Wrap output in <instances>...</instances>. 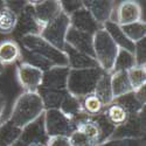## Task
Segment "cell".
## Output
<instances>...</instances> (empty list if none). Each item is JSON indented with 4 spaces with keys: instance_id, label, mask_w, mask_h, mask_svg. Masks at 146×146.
<instances>
[{
    "instance_id": "cell-18",
    "label": "cell",
    "mask_w": 146,
    "mask_h": 146,
    "mask_svg": "<svg viewBox=\"0 0 146 146\" xmlns=\"http://www.w3.org/2000/svg\"><path fill=\"white\" fill-rule=\"evenodd\" d=\"M63 52L68 60V68L69 69H91V68H100L96 60L92 56H89L84 53H81L74 48H71L66 43Z\"/></svg>"
},
{
    "instance_id": "cell-35",
    "label": "cell",
    "mask_w": 146,
    "mask_h": 146,
    "mask_svg": "<svg viewBox=\"0 0 146 146\" xmlns=\"http://www.w3.org/2000/svg\"><path fill=\"white\" fill-rule=\"evenodd\" d=\"M133 56L136 60V66L146 67V39H143L135 43Z\"/></svg>"
},
{
    "instance_id": "cell-31",
    "label": "cell",
    "mask_w": 146,
    "mask_h": 146,
    "mask_svg": "<svg viewBox=\"0 0 146 146\" xmlns=\"http://www.w3.org/2000/svg\"><path fill=\"white\" fill-rule=\"evenodd\" d=\"M18 21V15L12 9L4 6L0 9V33L11 34L13 33Z\"/></svg>"
},
{
    "instance_id": "cell-17",
    "label": "cell",
    "mask_w": 146,
    "mask_h": 146,
    "mask_svg": "<svg viewBox=\"0 0 146 146\" xmlns=\"http://www.w3.org/2000/svg\"><path fill=\"white\" fill-rule=\"evenodd\" d=\"M68 75V67H53L43 71L41 87L53 90H67Z\"/></svg>"
},
{
    "instance_id": "cell-13",
    "label": "cell",
    "mask_w": 146,
    "mask_h": 146,
    "mask_svg": "<svg viewBox=\"0 0 146 146\" xmlns=\"http://www.w3.org/2000/svg\"><path fill=\"white\" fill-rule=\"evenodd\" d=\"M33 6L34 15L41 27L53 21L62 13L61 4L57 0H44V1H29Z\"/></svg>"
},
{
    "instance_id": "cell-5",
    "label": "cell",
    "mask_w": 146,
    "mask_h": 146,
    "mask_svg": "<svg viewBox=\"0 0 146 146\" xmlns=\"http://www.w3.org/2000/svg\"><path fill=\"white\" fill-rule=\"evenodd\" d=\"M44 129L47 136L52 137H69L74 131H76L75 121L66 116L60 109L46 110L43 113Z\"/></svg>"
},
{
    "instance_id": "cell-33",
    "label": "cell",
    "mask_w": 146,
    "mask_h": 146,
    "mask_svg": "<svg viewBox=\"0 0 146 146\" xmlns=\"http://www.w3.org/2000/svg\"><path fill=\"white\" fill-rule=\"evenodd\" d=\"M121 29L126 35V38L133 43H136L143 39H146V23L143 20L123 26Z\"/></svg>"
},
{
    "instance_id": "cell-12",
    "label": "cell",
    "mask_w": 146,
    "mask_h": 146,
    "mask_svg": "<svg viewBox=\"0 0 146 146\" xmlns=\"http://www.w3.org/2000/svg\"><path fill=\"white\" fill-rule=\"evenodd\" d=\"M141 20V7L137 1L126 0L115 6L112 14V22H116L120 27L135 23Z\"/></svg>"
},
{
    "instance_id": "cell-8",
    "label": "cell",
    "mask_w": 146,
    "mask_h": 146,
    "mask_svg": "<svg viewBox=\"0 0 146 146\" xmlns=\"http://www.w3.org/2000/svg\"><path fill=\"white\" fill-rule=\"evenodd\" d=\"M41 29L42 27L39 25V22L35 19L33 6L29 1H27L26 5L23 6L22 11L18 15L17 26L13 31V35L15 39L14 41L18 42L20 39L27 35H40Z\"/></svg>"
},
{
    "instance_id": "cell-26",
    "label": "cell",
    "mask_w": 146,
    "mask_h": 146,
    "mask_svg": "<svg viewBox=\"0 0 146 146\" xmlns=\"http://www.w3.org/2000/svg\"><path fill=\"white\" fill-rule=\"evenodd\" d=\"M20 50H21V56H20V61L19 62H22V63H26V64H29L32 67H35L40 69L41 71H46L48 69H50L55 66H53L49 61L44 60L43 57H41L40 55L35 54L31 50H27L26 48H23L20 46Z\"/></svg>"
},
{
    "instance_id": "cell-9",
    "label": "cell",
    "mask_w": 146,
    "mask_h": 146,
    "mask_svg": "<svg viewBox=\"0 0 146 146\" xmlns=\"http://www.w3.org/2000/svg\"><path fill=\"white\" fill-rule=\"evenodd\" d=\"M48 140H49V137L47 136L42 115L38 119L32 121L31 124L22 127L21 135L18 140L13 144V146H32L35 144L47 145Z\"/></svg>"
},
{
    "instance_id": "cell-41",
    "label": "cell",
    "mask_w": 146,
    "mask_h": 146,
    "mask_svg": "<svg viewBox=\"0 0 146 146\" xmlns=\"http://www.w3.org/2000/svg\"><path fill=\"white\" fill-rule=\"evenodd\" d=\"M4 6H5V1H0V9L4 8Z\"/></svg>"
},
{
    "instance_id": "cell-29",
    "label": "cell",
    "mask_w": 146,
    "mask_h": 146,
    "mask_svg": "<svg viewBox=\"0 0 146 146\" xmlns=\"http://www.w3.org/2000/svg\"><path fill=\"white\" fill-rule=\"evenodd\" d=\"M133 67H136V60H135V56H133V53L124 49H119L111 72L129 71Z\"/></svg>"
},
{
    "instance_id": "cell-36",
    "label": "cell",
    "mask_w": 146,
    "mask_h": 146,
    "mask_svg": "<svg viewBox=\"0 0 146 146\" xmlns=\"http://www.w3.org/2000/svg\"><path fill=\"white\" fill-rule=\"evenodd\" d=\"M69 140H70L71 146H96V144L90 138H88L84 133L77 130L74 131L69 136Z\"/></svg>"
},
{
    "instance_id": "cell-22",
    "label": "cell",
    "mask_w": 146,
    "mask_h": 146,
    "mask_svg": "<svg viewBox=\"0 0 146 146\" xmlns=\"http://www.w3.org/2000/svg\"><path fill=\"white\" fill-rule=\"evenodd\" d=\"M38 94L41 97L44 110H52V109H60L63 100L68 95L67 90H53L40 87Z\"/></svg>"
},
{
    "instance_id": "cell-42",
    "label": "cell",
    "mask_w": 146,
    "mask_h": 146,
    "mask_svg": "<svg viewBox=\"0 0 146 146\" xmlns=\"http://www.w3.org/2000/svg\"><path fill=\"white\" fill-rule=\"evenodd\" d=\"M4 69H5V67H4L1 63H0V72H3V71H4Z\"/></svg>"
},
{
    "instance_id": "cell-24",
    "label": "cell",
    "mask_w": 146,
    "mask_h": 146,
    "mask_svg": "<svg viewBox=\"0 0 146 146\" xmlns=\"http://www.w3.org/2000/svg\"><path fill=\"white\" fill-rule=\"evenodd\" d=\"M94 94L98 97V100L102 102V104L105 108L113 102V95L110 83V72H104L101 76V78L96 84Z\"/></svg>"
},
{
    "instance_id": "cell-25",
    "label": "cell",
    "mask_w": 146,
    "mask_h": 146,
    "mask_svg": "<svg viewBox=\"0 0 146 146\" xmlns=\"http://www.w3.org/2000/svg\"><path fill=\"white\" fill-rule=\"evenodd\" d=\"M21 130L9 119L0 123V146H13L21 135Z\"/></svg>"
},
{
    "instance_id": "cell-28",
    "label": "cell",
    "mask_w": 146,
    "mask_h": 146,
    "mask_svg": "<svg viewBox=\"0 0 146 146\" xmlns=\"http://www.w3.org/2000/svg\"><path fill=\"white\" fill-rule=\"evenodd\" d=\"M104 115L105 117L108 118V120L110 121V123L117 127L119 125H121L123 123H125V120L127 119L129 115L127 112L124 110L123 108H121L120 105L116 104V103H111L110 105H108L105 109H104Z\"/></svg>"
},
{
    "instance_id": "cell-10",
    "label": "cell",
    "mask_w": 146,
    "mask_h": 146,
    "mask_svg": "<svg viewBox=\"0 0 146 146\" xmlns=\"http://www.w3.org/2000/svg\"><path fill=\"white\" fill-rule=\"evenodd\" d=\"M145 136V111L131 115L125 123L117 126L110 139H143Z\"/></svg>"
},
{
    "instance_id": "cell-11",
    "label": "cell",
    "mask_w": 146,
    "mask_h": 146,
    "mask_svg": "<svg viewBox=\"0 0 146 146\" xmlns=\"http://www.w3.org/2000/svg\"><path fill=\"white\" fill-rule=\"evenodd\" d=\"M15 75L23 91H38L42 84L43 71L29 64L18 62L15 64Z\"/></svg>"
},
{
    "instance_id": "cell-40",
    "label": "cell",
    "mask_w": 146,
    "mask_h": 146,
    "mask_svg": "<svg viewBox=\"0 0 146 146\" xmlns=\"http://www.w3.org/2000/svg\"><path fill=\"white\" fill-rule=\"evenodd\" d=\"M133 92H135V96H136V98L138 100V102L143 106H145V104H146V86L137 89L136 91H133Z\"/></svg>"
},
{
    "instance_id": "cell-15",
    "label": "cell",
    "mask_w": 146,
    "mask_h": 146,
    "mask_svg": "<svg viewBox=\"0 0 146 146\" xmlns=\"http://www.w3.org/2000/svg\"><path fill=\"white\" fill-rule=\"evenodd\" d=\"M69 20H70V27L91 35H94L98 29L103 28L83 6L77 11H75L71 15H69Z\"/></svg>"
},
{
    "instance_id": "cell-30",
    "label": "cell",
    "mask_w": 146,
    "mask_h": 146,
    "mask_svg": "<svg viewBox=\"0 0 146 146\" xmlns=\"http://www.w3.org/2000/svg\"><path fill=\"white\" fill-rule=\"evenodd\" d=\"M92 120L95 121V124L98 127V132H100V140H98V145L105 143L106 140H109L111 138L112 133L115 131V126L108 120V118L105 117L104 112L97 115L95 117H91Z\"/></svg>"
},
{
    "instance_id": "cell-34",
    "label": "cell",
    "mask_w": 146,
    "mask_h": 146,
    "mask_svg": "<svg viewBox=\"0 0 146 146\" xmlns=\"http://www.w3.org/2000/svg\"><path fill=\"white\" fill-rule=\"evenodd\" d=\"M126 72L132 91H136L137 89L146 86V67L136 66Z\"/></svg>"
},
{
    "instance_id": "cell-32",
    "label": "cell",
    "mask_w": 146,
    "mask_h": 146,
    "mask_svg": "<svg viewBox=\"0 0 146 146\" xmlns=\"http://www.w3.org/2000/svg\"><path fill=\"white\" fill-rule=\"evenodd\" d=\"M81 102H82L83 112L88 115L89 117H95L97 115L102 113L105 109V106L102 104V102L98 100V97L95 94L86 96L84 98L81 100Z\"/></svg>"
},
{
    "instance_id": "cell-4",
    "label": "cell",
    "mask_w": 146,
    "mask_h": 146,
    "mask_svg": "<svg viewBox=\"0 0 146 146\" xmlns=\"http://www.w3.org/2000/svg\"><path fill=\"white\" fill-rule=\"evenodd\" d=\"M118 50L116 43L103 28L94 34V57L104 72L112 71Z\"/></svg>"
},
{
    "instance_id": "cell-16",
    "label": "cell",
    "mask_w": 146,
    "mask_h": 146,
    "mask_svg": "<svg viewBox=\"0 0 146 146\" xmlns=\"http://www.w3.org/2000/svg\"><path fill=\"white\" fill-rule=\"evenodd\" d=\"M66 43L74 49L94 57V35L69 27Z\"/></svg>"
},
{
    "instance_id": "cell-37",
    "label": "cell",
    "mask_w": 146,
    "mask_h": 146,
    "mask_svg": "<svg viewBox=\"0 0 146 146\" xmlns=\"http://www.w3.org/2000/svg\"><path fill=\"white\" fill-rule=\"evenodd\" d=\"M97 146H141V139H109Z\"/></svg>"
},
{
    "instance_id": "cell-21",
    "label": "cell",
    "mask_w": 146,
    "mask_h": 146,
    "mask_svg": "<svg viewBox=\"0 0 146 146\" xmlns=\"http://www.w3.org/2000/svg\"><path fill=\"white\" fill-rule=\"evenodd\" d=\"M60 110L62 111L66 116H68L69 118H71L75 121V124H77L80 120L89 117L88 115H86L83 112L82 109V102L77 97H74L71 95H67L66 98L63 100L62 104L60 106Z\"/></svg>"
},
{
    "instance_id": "cell-7",
    "label": "cell",
    "mask_w": 146,
    "mask_h": 146,
    "mask_svg": "<svg viewBox=\"0 0 146 146\" xmlns=\"http://www.w3.org/2000/svg\"><path fill=\"white\" fill-rule=\"evenodd\" d=\"M5 67L4 71L0 72V98H1L6 105L13 106L15 100L22 94V89L17 80L15 75V67Z\"/></svg>"
},
{
    "instance_id": "cell-3",
    "label": "cell",
    "mask_w": 146,
    "mask_h": 146,
    "mask_svg": "<svg viewBox=\"0 0 146 146\" xmlns=\"http://www.w3.org/2000/svg\"><path fill=\"white\" fill-rule=\"evenodd\" d=\"M19 46L40 55L55 67H68V60L63 50L55 48L53 44L43 40L40 35H27L18 41Z\"/></svg>"
},
{
    "instance_id": "cell-27",
    "label": "cell",
    "mask_w": 146,
    "mask_h": 146,
    "mask_svg": "<svg viewBox=\"0 0 146 146\" xmlns=\"http://www.w3.org/2000/svg\"><path fill=\"white\" fill-rule=\"evenodd\" d=\"M113 103L120 105L124 110L127 112L129 116L131 115H138V113H141L145 111V106H143L138 100L136 98L135 96V92H129L126 95H123L118 97V98H115L113 100Z\"/></svg>"
},
{
    "instance_id": "cell-1",
    "label": "cell",
    "mask_w": 146,
    "mask_h": 146,
    "mask_svg": "<svg viewBox=\"0 0 146 146\" xmlns=\"http://www.w3.org/2000/svg\"><path fill=\"white\" fill-rule=\"evenodd\" d=\"M44 106L38 91H23L15 100L8 119L19 127H25L44 113Z\"/></svg>"
},
{
    "instance_id": "cell-6",
    "label": "cell",
    "mask_w": 146,
    "mask_h": 146,
    "mask_svg": "<svg viewBox=\"0 0 146 146\" xmlns=\"http://www.w3.org/2000/svg\"><path fill=\"white\" fill-rule=\"evenodd\" d=\"M69 27H70L69 17L62 12L57 18H55L53 21H50L44 27H42L40 32V36L47 42L53 44L55 48H57V49L63 50Z\"/></svg>"
},
{
    "instance_id": "cell-19",
    "label": "cell",
    "mask_w": 146,
    "mask_h": 146,
    "mask_svg": "<svg viewBox=\"0 0 146 146\" xmlns=\"http://www.w3.org/2000/svg\"><path fill=\"white\" fill-rule=\"evenodd\" d=\"M103 29L112 39V41L118 47V49H124V50L133 53V50H135V43L131 42L126 38V35L124 34L123 29H121V27L118 23L112 22V21H108L103 25Z\"/></svg>"
},
{
    "instance_id": "cell-2",
    "label": "cell",
    "mask_w": 146,
    "mask_h": 146,
    "mask_svg": "<svg viewBox=\"0 0 146 146\" xmlns=\"http://www.w3.org/2000/svg\"><path fill=\"white\" fill-rule=\"evenodd\" d=\"M104 74L101 68L91 69H69L67 91L69 95L82 100L86 96L94 94L96 84Z\"/></svg>"
},
{
    "instance_id": "cell-38",
    "label": "cell",
    "mask_w": 146,
    "mask_h": 146,
    "mask_svg": "<svg viewBox=\"0 0 146 146\" xmlns=\"http://www.w3.org/2000/svg\"><path fill=\"white\" fill-rule=\"evenodd\" d=\"M60 4H61L62 12L66 13L68 17L71 15L75 11H77L78 8H81L83 6L82 1H64V0H62V1H60Z\"/></svg>"
},
{
    "instance_id": "cell-20",
    "label": "cell",
    "mask_w": 146,
    "mask_h": 146,
    "mask_svg": "<svg viewBox=\"0 0 146 146\" xmlns=\"http://www.w3.org/2000/svg\"><path fill=\"white\" fill-rule=\"evenodd\" d=\"M20 46L14 40H6L0 43V63L4 67L17 64L20 61Z\"/></svg>"
},
{
    "instance_id": "cell-14",
    "label": "cell",
    "mask_w": 146,
    "mask_h": 146,
    "mask_svg": "<svg viewBox=\"0 0 146 146\" xmlns=\"http://www.w3.org/2000/svg\"><path fill=\"white\" fill-rule=\"evenodd\" d=\"M82 5L102 27L105 22L111 21L116 6L113 1L105 0H83Z\"/></svg>"
},
{
    "instance_id": "cell-39",
    "label": "cell",
    "mask_w": 146,
    "mask_h": 146,
    "mask_svg": "<svg viewBox=\"0 0 146 146\" xmlns=\"http://www.w3.org/2000/svg\"><path fill=\"white\" fill-rule=\"evenodd\" d=\"M46 146H71L69 137H52L48 140Z\"/></svg>"
},
{
    "instance_id": "cell-43",
    "label": "cell",
    "mask_w": 146,
    "mask_h": 146,
    "mask_svg": "<svg viewBox=\"0 0 146 146\" xmlns=\"http://www.w3.org/2000/svg\"><path fill=\"white\" fill-rule=\"evenodd\" d=\"M32 146H46V145H41V144H35V145H32Z\"/></svg>"
},
{
    "instance_id": "cell-23",
    "label": "cell",
    "mask_w": 146,
    "mask_h": 146,
    "mask_svg": "<svg viewBox=\"0 0 146 146\" xmlns=\"http://www.w3.org/2000/svg\"><path fill=\"white\" fill-rule=\"evenodd\" d=\"M110 83H111L113 100L129 92H132V88L126 71L110 72Z\"/></svg>"
}]
</instances>
